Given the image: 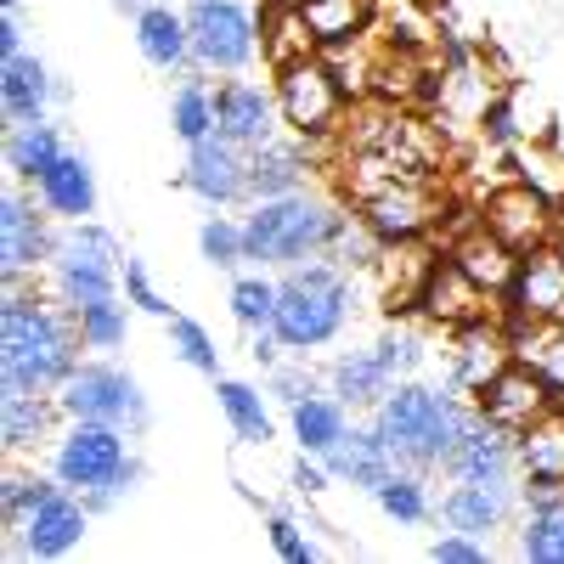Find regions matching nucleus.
Returning a JSON list of instances; mask_svg holds the SVG:
<instances>
[{
  "label": "nucleus",
  "mask_w": 564,
  "mask_h": 564,
  "mask_svg": "<svg viewBox=\"0 0 564 564\" xmlns=\"http://www.w3.org/2000/svg\"><path fill=\"white\" fill-rule=\"evenodd\" d=\"M119 260H124V254H119V243L108 238V231L85 226V220H79V231H68V238L57 243L52 271H57V294L74 305V316H79L85 305H102V300H113Z\"/></svg>",
  "instance_id": "0eeeda50"
},
{
  "label": "nucleus",
  "mask_w": 564,
  "mask_h": 564,
  "mask_svg": "<svg viewBox=\"0 0 564 564\" xmlns=\"http://www.w3.org/2000/svg\"><path fill=\"white\" fill-rule=\"evenodd\" d=\"M135 45L153 68H181L193 57V34H186V18L170 7H141L135 12Z\"/></svg>",
  "instance_id": "6ab92c4d"
},
{
  "label": "nucleus",
  "mask_w": 564,
  "mask_h": 564,
  "mask_svg": "<svg viewBox=\"0 0 564 564\" xmlns=\"http://www.w3.org/2000/svg\"><path fill=\"white\" fill-rule=\"evenodd\" d=\"M508 311L513 322H564V254L547 249L520 254L508 282Z\"/></svg>",
  "instance_id": "f8f14e48"
},
{
  "label": "nucleus",
  "mask_w": 564,
  "mask_h": 564,
  "mask_svg": "<svg viewBox=\"0 0 564 564\" xmlns=\"http://www.w3.org/2000/svg\"><path fill=\"white\" fill-rule=\"evenodd\" d=\"M497 372H502V339L486 334V327H475V334L463 339V350H457V384L486 390Z\"/></svg>",
  "instance_id": "72a5a7b5"
},
{
  "label": "nucleus",
  "mask_w": 564,
  "mask_h": 564,
  "mask_svg": "<svg viewBox=\"0 0 564 564\" xmlns=\"http://www.w3.org/2000/svg\"><path fill=\"white\" fill-rule=\"evenodd\" d=\"M276 395L289 401V406H300V401L316 395V390H311V379H300V372H276Z\"/></svg>",
  "instance_id": "de8ad7c7"
},
{
  "label": "nucleus",
  "mask_w": 564,
  "mask_h": 564,
  "mask_svg": "<svg viewBox=\"0 0 564 564\" xmlns=\"http://www.w3.org/2000/svg\"><path fill=\"white\" fill-rule=\"evenodd\" d=\"M170 345H175V356H181L186 367H198V372H215V367H220L215 339L204 334L198 322H186V316H170Z\"/></svg>",
  "instance_id": "a19ab883"
},
{
  "label": "nucleus",
  "mask_w": 564,
  "mask_h": 564,
  "mask_svg": "<svg viewBox=\"0 0 564 564\" xmlns=\"http://www.w3.org/2000/svg\"><path fill=\"white\" fill-rule=\"evenodd\" d=\"M446 468L457 480H486V486H508V475L520 468V446H513L508 435H502V423H491V417H468L463 423V435H457V446H452V457H446Z\"/></svg>",
  "instance_id": "ddd939ff"
},
{
  "label": "nucleus",
  "mask_w": 564,
  "mask_h": 564,
  "mask_svg": "<svg viewBox=\"0 0 564 564\" xmlns=\"http://www.w3.org/2000/svg\"><path fill=\"white\" fill-rule=\"evenodd\" d=\"M0 406H7V430H0V435H7L12 452H23V446H34L45 435V406L29 390H7V395H0Z\"/></svg>",
  "instance_id": "e433bc0d"
},
{
  "label": "nucleus",
  "mask_w": 564,
  "mask_h": 564,
  "mask_svg": "<svg viewBox=\"0 0 564 564\" xmlns=\"http://www.w3.org/2000/svg\"><path fill=\"white\" fill-rule=\"evenodd\" d=\"M7 520H12V553L18 558H57L85 536V508L68 486H40L12 475L7 480Z\"/></svg>",
  "instance_id": "20e7f679"
},
{
  "label": "nucleus",
  "mask_w": 564,
  "mask_h": 564,
  "mask_svg": "<svg viewBox=\"0 0 564 564\" xmlns=\"http://www.w3.org/2000/svg\"><path fill=\"white\" fill-rule=\"evenodd\" d=\"M198 249H204L209 265H238V260H249V249H243V226H231V220H220V215L204 220Z\"/></svg>",
  "instance_id": "79ce46f5"
},
{
  "label": "nucleus",
  "mask_w": 564,
  "mask_h": 564,
  "mask_svg": "<svg viewBox=\"0 0 564 564\" xmlns=\"http://www.w3.org/2000/svg\"><path fill=\"white\" fill-rule=\"evenodd\" d=\"M452 260L480 282L486 294H508V282H513V265H520V254H513V243H502L497 231L486 226V231H475L468 243H457L452 249Z\"/></svg>",
  "instance_id": "4be33fe9"
},
{
  "label": "nucleus",
  "mask_w": 564,
  "mask_h": 564,
  "mask_svg": "<svg viewBox=\"0 0 564 564\" xmlns=\"http://www.w3.org/2000/svg\"><path fill=\"white\" fill-rule=\"evenodd\" d=\"M294 486H300V491H327V486H322V468H305V463L294 468Z\"/></svg>",
  "instance_id": "8fccbe9b"
},
{
  "label": "nucleus",
  "mask_w": 564,
  "mask_h": 564,
  "mask_svg": "<svg viewBox=\"0 0 564 564\" xmlns=\"http://www.w3.org/2000/svg\"><path fill=\"white\" fill-rule=\"evenodd\" d=\"M345 316H350V289L334 271L311 265V271H294L276 289L271 334H276V345H289V350H316V345H327L339 334Z\"/></svg>",
  "instance_id": "39448f33"
},
{
  "label": "nucleus",
  "mask_w": 564,
  "mask_h": 564,
  "mask_svg": "<svg viewBox=\"0 0 564 564\" xmlns=\"http://www.w3.org/2000/svg\"><path fill=\"white\" fill-rule=\"evenodd\" d=\"M513 350L553 390V401H564V322H531V334L513 339Z\"/></svg>",
  "instance_id": "bb28decb"
},
{
  "label": "nucleus",
  "mask_w": 564,
  "mask_h": 564,
  "mask_svg": "<svg viewBox=\"0 0 564 564\" xmlns=\"http://www.w3.org/2000/svg\"><path fill=\"white\" fill-rule=\"evenodd\" d=\"M486 226L497 231L502 243H513V249H525L536 231L547 226V204L531 193V186H508V193H497L491 198V215H486Z\"/></svg>",
  "instance_id": "b1692460"
},
{
  "label": "nucleus",
  "mask_w": 564,
  "mask_h": 564,
  "mask_svg": "<svg viewBox=\"0 0 564 564\" xmlns=\"http://www.w3.org/2000/svg\"><path fill=\"white\" fill-rule=\"evenodd\" d=\"M0 52H7V57L23 52V45H18V18H12V12H7V23H0Z\"/></svg>",
  "instance_id": "09e8293b"
},
{
  "label": "nucleus",
  "mask_w": 564,
  "mask_h": 564,
  "mask_svg": "<svg viewBox=\"0 0 564 564\" xmlns=\"http://www.w3.org/2000/svg\"><path fill=\"white\" fill-rule=\"evenodd\" d=\"M300 12H305L316 45H345V40H356V34H361V18H367L361 0H300Z\"/></svg>",
  "instance_id": "2f4dec72"
},
{
  "label": "nucleus",
  "mask_w": 564,
  "mask_h": 564,
  "mask_svg": "<svg viewBox=\"0 0 564 564\" xmlns=\"http://www.w3.org/2000/svg\"><path fill=\"white\" fill-rule=\"evenodd\" d=\"M0 102H7L12 124L45 119V102H52V74H45L40 57H7V79H0Z\"/></svg>",
  "instance_id": "412c9836"
},
{
  "label": "nucleus",
  "mask_w": 564,
  "mask_h": 564,
  "mask_svg": "<svg viewBox=\"0 0 564 564\" xmlns=\"http://www.w3.org/2000/svg\"><path fill=\"white\" fill-rule=\"evenodd\" d=\"M170 119H175V135L193 148V141L215 135V90L204 79H181L175 85V102H170Z\"/></svg>",
  "instance_id": "7c9ffc66"
},
{
  "label": "nucleus",
  "mask_w": 564,
  "mask_h": 564,
  "mask_svg": "<svg viewBox=\"0 0 564 564\" xmlns=\"http://www.w3.org/2000/svg\"><path fill=\"white\" fill-rule=\"evenodd\" d=\"M520 553L525 558H542V564H564V502L531 513V525L520 536Z\"/></svg>",
  "instance_id": "c9c22d12"
},
{
  "label": "nucleus",
  "mask_w": 564,
  "mask_h": 564,
  "mask_svg": "<svg viewBox=\"0 0 564 564\" xmlns=\"http://www.w3.org/2000/svg\"><path fill=\"white\" fill-rule=\"evenodd\" d=\"M294 435H300V446L311 452V457H327L339 441H345V401L334 395H305L300 406H294Z\"/></svg>",
  "instance_id": "cd10ccee"
},
{
  "label": "nucleus",
  "mask_w": 564,
  "mask_h": 564,
  "mask_svg": "<svg viewBox=\"0 0 564 564\" xmlns=\"http://www.w3.org/2000/svg\"><path fill=\"white\" fill-rule=\"evenodd\" d=\"M220 412L231 417V430H238V441H249V446H265L271 441V417H265V401H260V390H249V384H238V379H220Z\"/></svg>",
  "instance_id": "c756f323"
},
{
  "label": "nucleus",
  "mask_w": 564,
  "mask_h": 564,
  "mask_svg": "<svg viewBox=\"0 0 564 564\" xmlns=\"http://www.w3.org/2000/svg\"><path fill=\"white\" fill-rule=\"evenodd\" d=\"M124 289L135 294V305H141V311H153V316H164V311H170V305L153 294V282H148V271H141V260H124Z\"/></svg>",
  "instance_id": "c03bdc74"
},
{
  "label": "nucleus",
  "mask_w": 564,
  "mask_h": 564,
  "mask_svg": "<svg viewBox=\"0 0 564 564\" xmlns=\"http://www.w3.org/2000/svg\"><path fill=\"white\" fill-rule=\"evenodd\" d=\"M249 148L238 141H226L220 130L193 141V153H186V186L204 198V204H238L249 193Z\"/></svg>",
  "instance_id": "9b49d317"
},
{
  "label": "nucleus",
  "mask_w": 564,
  "mask_h": 564,
  "mask_svg": "<svg viewBox=\"0 0 564 564\" xmlns=\"http://www.w3.org/2000/svg\"><path fill=\"white\" fill-rule=\"evenodd\" d=\"M435 558H441V564H486V547L468 542V536L457 531V536H441V542H435Z\"/></svg>",
  "instance_id": "a18cd8bd"
},
{
  "label": "nucleus",
  "mask_w": 564,
  "mask_h": 564,
  "mask_svg": "<svg viewBox=\"0 0 564 564\" xmlns=\"http://www.w3.org/2000/svg\"><path fill=\"white\" fill-rule=\"evenodd\" d=\"M135 475L124 457V435L113 423H74L57 446V480L68 491H90V497H113L124 480Z\"/></svg>",
  "instance_id": "423d86ee"
},
{
  "label": "nucleus",
  "mask_w": 564,
  "mask_h": 564,
  "mask_svg": "<svg viewBox=\"0 0 564 564\" xmlns=\"http://www.w3.org/2000/svg\"><path fill=\"white\" fill-rule=\"evenodd\" d=\"M63 159V135L45 124V119H29V124H12V141H7V164L12 175L23 181H40L45 170H52Z\"/></svg>",
  "instance_id": "a878e982"
},
{
  "label": "nucleus",
  "mask_w": 564,
  "mask_h": 564,
  "mask_svg": "<svg viewBox=\"0 0 564 564\" xmlns=\"http://www.w3.org/2000/svg\"><path fill=\"white\" fill-rule=\"evenodd\" d=\"M79 339L90 350H113L124 339V305L119 300H102V305H85L79 311Z\"/></svg>",
  "instance_id": "ea45409f"
},
{
  "label": "nucleus",
  "mask_w": 564,
  "mask_h": 564,
  "mask_svg": "<svg viewBox=\"0 0 564 564\" xmlns=\"http://www.w3.org/2000/svg\"><path fill=\"white\" fill-rule=\"evenodd\" d=\"M271 124H276V102L265 97L260 85H249V79H226V85H215V130L226 135V141H238V148H265L271 141Z\"/></svg>",
  "instance_id": "4468645a"
},
{
  "label": "nucleus",
  "mask_w": 564,
  "mask_h": 564,
  "mask_svg": "<svg viewBox=\"0 0 564 564\" xmlns=\"http://www.w3.org/2000/svg\"><path fill=\"white\" fill-rule=\"evenodd\" d=\"M52 254H57V243H52V231H45V220L34 215V204L7 193V204H0V260H7V276L18 282L29 265L52 260Z\"/></svg>",
  "instance_id": "dca6fc26"
},
{
  "label": "nucleus",
  "mask_w": 564,
  "mask_h": 564,
  "mask_svg": "<svg viewBox=\"0 0 564 564\" xmlns=\"http://www.w3.org/2000/svg\"><path fill=\"white\" fill-rule=\"evenodd\" d=\"M300 181H305V153L289 148V141H265V148L249 153V193L254 198H289L300 193Z\"/></svg>",
  "instance_id": "aec40b11"
},
{
  "label": "nucleus",
  "mask_w": 564,
  "mask_h": 564,
  "mask_svg": "<svg viewBox=\"0 0 564 564\" xmlns=\"http://www.w3.org/2000/svg\"><path fill=\"white\" fill-rule=\"evenodd\" d=\"M502 513H508V486H486V480H463L452 497H446V520L452 531L463 536H486L502 525Z\"/></svg>",
  "instance_id": "5701e85b"
},
{
  "label": "nucleus",
  "mask_w": 564,
  "mask_h": 564,
  "mask_svg": "<svg viewBox=\"0 0 564 564\" xmlns=\"http://www.w3.org/2000/svg\"><path fill=\"white\" fill-rule=\"evenodd\" d=\"M311 23H305V12H300V0H289V7H276L265 23H260V52L271 57V68H289V63H300L305 52H311Z\"/></svg>",
  "instance_id": "c85d7f7f"
},
{
  "label": "nucleus",
  "mask_w": 564,
  "mask_h": 564,
  "mask_svg": "<svg viewBox=\"0 0 564 564\" xmlns=\"http://www.w3.org/2000/svg\"><path fill=\"white\" fill-rule=\"evenodd\" d=\"M553 406V390L536 379V372L520 361V367H502L497 379L480 390V412L491 423H502V430H531V423Z\"/></svg>",
  "instance_id": "2eb2a0df"
},
{
  "label": "nucleus",
  "mask_w": 564,
  "mask_h": 564,
  "mask_svg": "<svg viewBox=\"0 0 564 564\" xmlns=\"http://www.w3.org/2000/svg\"><path fill=\"white\" fill-rule=\"evenodd\" d=\"M271 542H276V553H282V558H294V564L316 558V547H311V542H305V536H300L289 520H271Z\"/></svg>",
  "instance_id": "49530a36"
},
{
  "label": "nucleus",
  "mask_w": 564,
  "mask_h": 564,
  "mask_svg": "<svg viewBox=\"0 0 564 564\" xmlns=\"http://www.w3.org/2000/svg\"><path fill=\"white\" fill-rule=\"evenodd\" d=\"M231 316H238L243 327H271L276 316V289L260 276H238L231 282Z\"/></svg>",
  "instance_id": "58836bf2"
},
{
  "label": "nucleus",
  "mask_w": 564,
  "mask_h": 564,
  "mask_svg": "<svg viewBox=\"0 0 564 564\" xmlns=\"http://www.w3.org/2000/svg\"><path fill=\"white\" fill-rule=\"evenodd\" d=\"M0 7H7V12H18V0H0Z\"/></svg>",
  "instance_id": "3c124183"
},
{
  "label": "nucleus",
  "mask_w": 564,
  "mask_h": 564,
  "mask_svg": "<svg viewBox=\"0 0 564 564\" xmlns=\"http://www.w3.org/2000/svg\"><path fill=\"white\" fill-rule=\"evenodd\" d=\"M63 412L85 417V423H113V430H135L148 423V401L141 384L119 367H74L63 384Z\"/></svg>",
  "instance_id": "1a4fd4ad"
},
{
  "label": "nucleus",
  "mask_w": 564,
  "mask_h": 564,
  "mask_svg": "<svg viewBox=\"0 0 564 564\" xmlns=\"http://www.w3.org/2000/svg\"><path fill=\"white\" fill-rule=\"evenodd\" d=\"M186 34H193V63L220 68V74H238L260 45V29H254L243 0H193Z\"/></svg>",
  "instance_id": "6e6552de"
},
{
  "label": "nucleus",
  "mask_w": 564,
  "mask_h": 564,
  "mask_svg": "<svg viewBox=\"0 0 564 564\" xmlns=\"http://www.w3.org/2000/svg\"><path fill=\"white\" fill-rule=\"evenodd\" d=\"M339 102H345V85L334 79V68H327V63L300 57L289 68H276V108H282V119H289L300 135L334 130Z\"/></svg>",
  "instance_id": "9d476101"
},
{
  "label": "nucleus",
  "mask_w": 564,
  "mask_h": 564,
  "mask_svg": "<svg viewBox=\"0 0 564 564\" xmlns=\"http://www.w3.org/2000/svg\"><path fill=\"white\" fill-rule=\"evenodd\" d=\"M34 186H40V204L52 209V215H63V220H74V226L97 209V175H90V164L79 153H68V148H63V159L45 170Z\"/></svg>",
  "instance_id": "f3484780"
},
{
  "label": "nucleus",
  "mask_w": 564,
  "mask_h": 564,
  "mask_svg": "<svg viewBox=\"0 0 564 564\" xmlns=\"http://www.w3.org/2000/svg\"><path fill=\"white\" fill-rule=\"evenodd\" d=\"M558 254H564V249H558Z\"/></svg>",
  "instance_id": "603ef678"
},
{
  "label": "nucleus",
  "mask_w": 564,
  "mask_h": 564,
  "mask_svg": "<svg viewBox=\"0 0 564 564\" xmlns=\"http://www.w3.org/2000/svg\"><path fill=\"white\" fill-rule=\"evenodd\" d=\"M372 497H379V508L390 513V520H401V525H417L423 513H430V497H423L417 475H384L379 486H372Z\"/></svg>",
  "instance_id": "f704fd0d"
},
{
  "label": "nucleus",
  "mask_w": 564,
  "mask_h": 564,
  "mask_svg": "<svg viewBox=\"0 0 564 564\" xmlns=\"http://www.w3.org/2000/svg\"><path fill=\"white\" fill-rule=\"evenodd\" d=\"M367 220H372V231H379V238H412V231L430 220V215H423V198L412 193V186H390V193L372 198Z\"/></svg>",
  "instance_id": "473e14b6"
},
{
  "label": "nucleus",
  "mask_w": 564,
  "mask_h": 564,
  "mask_svg": "<svg viewBox=\"0 0 564 564\" xmlns=\"http://www.w3.org/2000/svg\"><path fill=\"white\" fill-rule=\"evenodd\" d=\"M520 468L525 475H558L564 480V423H547V430H531L520 441Z\"/></svg>",
  "instance_id": "4c0bfd02"
},
{
  "label": "nucleus",
  "mask_w": 564,
  "mask_h": 564,
  "mask_svg": "<svg viewBox=\"0 0 564 564\" xmlns=\"http://www.w3.org/2000/svg\"><path fill=\"white\" fill-rule=\"evenodd\" d=\"M0 345H7V390H52V384H68L74 372V334L68 327L34 305V300H7L0 311Z\"/></svg>",
  "instance_id": "f257e3e1"
},
{
  "label": "nucleus",
  "mask_w": 564,
  "mask_h": 564,
  "mask_svg": "<svg viewBox=\"0 0 564 564\" xmlns=\"http://www.w3.org/2000/svg\"><path fill=\"white\" fill-rule=\"evenodd\" d=\"M372 350H379V361L395 372V379H406V372L423 361V350H417V339H412V334H384V339L372 345Z\"/></svg>",
  "instance_id": "37998d69"
},
{
  "label": "nucleus",
  "mask_w": 564,
  "mask_h": 564,
  "mask_svg": "<svg viewBox=\"0 0 564 564\" xmlns=\"http://www.w3.org/2000/svg\"><path fill=\"white\" fill-rule=\"evenodd\" d=\"M463 412L452 406V395L441 390H423V384H401L395 395L379 401V417H372V430L384 435V446L412 463V468H430V463H446L457 435H463Z\"/></svg>",
  "instance_id": "f03ea898"
},
{
  "label": "nucleus",
  "mask_w": 564,
  "mask_h": 564,
  "mask_svg": "<svg viewBox=\"0 0 564 564\" xmlns=\"http://www.w3.org/2000/svg\"><path fill=\"white\" fill-rule=\"evenodd\" d=\"M390 379H395V372L379 361V350H350L334 367V395L350 401V406H372V401L390 395Z\"/></svg>",
  "instance_id": "393cba45"
},
{
  "label": "nucleus",
  "mask_w": 564,
  "mask_h": 564,
  "mask_svg": "<svg viewBox=\"0 0 564 564\" xmlns=\"http://www.w3.org/2000/svg\"><path fill=\"white\" fill-rule=\"evenodd\" d=\"M345 231V220L305 198V193H289V198H260V209L243 220V249L249 260H265V265H294L305 254H322Z\"/></svg>",
  "instance_id": "7ed1b4c3"
},
{
  "label": "nucleus",
  "mask_w": 564,
  "mask_h": 564,
  "mask_svg": "<svg viewBox=\"0 0 564 564\" xmlns=\"http://www.w3.org/2000/svg\"><path fill=\"white\" fill-rule=\"evenodd\" d=\"M327 468L334 475H345L350 486H379L384 475H395V452L384 446V435L379 430H350L334 452H327Z\"/></svg>",
  "instance_id": "a211bd4d"
}]
</instances>
